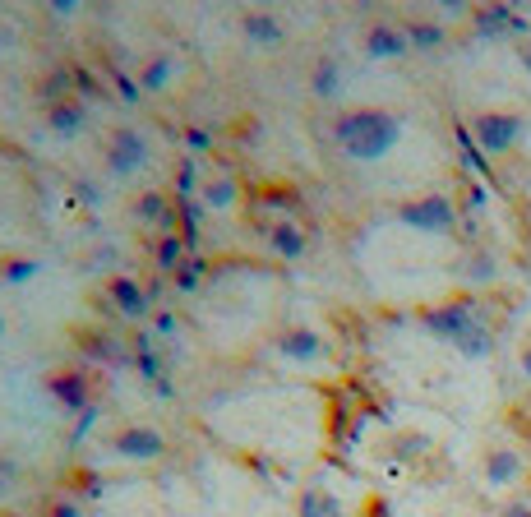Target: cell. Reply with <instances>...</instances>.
I'll use <instances>...</instances> for the list:
<instances>
[{
	"mask_svg": "<svg viewBox=\"0 0 531 517\" xmlns=\"http://www.w3.org/2000/svg\"><path fill=\"white\" fill-rule=\"evenodd\" d=\"M333 139L347 157L356 162H379L384 153H393V144L402 139V121L393 111H379V107H361V111H347L338 116L333 125Z\"/></svg>",
	"mask_w": 531,
	"mask_h": 517,
	"instance_id": "1",
	"label": "cell"
},
{
	"mask_svg": "<svg viewBox=\"0 0 531 517\" xmlns=\"http://www.w3.org/2000/svg\"><path fill=\"white\" fill-rule=\"evenodd\" d=\"M425 328H430L435 337H444L448 347H458L467 361H485V356L495 351V337H490V328L481 324L476 305H467V301H453V305H439V310H425Z\"/></svg>",
	"mask_w": 531,
	"mask_h": 517,
	"instance_id": "2",
	"label": "cell"
},
{
	"mask_svg": "<svg viewBox=\"0 0 531 517\" xmlns=\"http://www.w3.org/2000/svg\"><path fill=\"white\" fill-rule=\"evenodd\" d=\"M471 134H476V144L485 148V153H513V148L522 144V134H527V121H522L518 111H481L476 121H471Z\"/></svg>",
	"mask_w": 531,
	"mask_h": 517,
	"instance_id": "3",
	"label": "cell"
},
{
	"mask_svg": "<svg viewBox=\"0 0 531 517\" xmlns=\"http://www.w3.org/2000/svg\"><path fill=\"white\" fill-rule=\"evenodd\" d=\"M398 222L416 231H430V236H448L458 227V208H453L448 194H421V199H407L398 208Z\"/></svg>",
	"mask_w": 531,
	"mask_h": 517,
	"instance_id": "4",
	"label": "cell"
},
{
	"mask_svg": "<svg viewBox=\"0 0 531 517\" xmlns=\"http://www.w3.org/2000/svg\"><path fill=\"white\" fill-rule=\"evenodd\" d=\"M481 471H485V485H490V490H513V485L527 476V462H522L518 448H490Z\"/></svg>",
	"mask_w": 531,
	"mask_h": 517,
	"instance_id": "5",
	"label": "cell"
},
{
	"mask_svg": "<svg viewBox=\"0 0 531 517\" xmlns=\"http://www.w3.org/2000/svg\"><path fill=\"white\" fill-rule=\"evenodd\" d=\"M407 28H393V24H375L365 33V56H375V61H398L407 56Z\"/></svg>",
	"mask_w": 531,
	"mask_h": 517,
	"instance_id": "6",
	"label": "cell"
},
{
	"mask_svg": "<svg viewBox=\"0 0 531 517\" xmlns=\"http://www.w3.org/2000/svg\"><path fill=\"white\" fill-rule=\"evenodd\" d=\"M245 37L250 42H259V47H278V42H287V28H282V19H273V14H264V10H254V14H245Z\"/></svg>",
	"mask_w": 531,
	"mask_h": 517,
	"instance_id": "7",
	"label": "cell"
},
{
	"mask_svg": "<svg viewBox=\"0 0 531 517\" xmlns=\"http://www.w3.org/2000/svg\"><path fill=\"white\" fill-rule=\"evenodd\" d=\"M144 167V139L134 130H121L111 139V171H134Z\"/></svg>",
	"mask_w": 531,
	"mask_h": 517,
	"instance_id": "8",
	"label": "cell"
},
{
	"mask_svg": "<svg viewBox=\"0 0 531 517\" xmlns=\"http://www.w3.org/2000/svg\"><path fill=\"white\" fill-rule=\"evenodd\" d=\"M282 351L296 356V361H314V356H324V337L310 333V328H296V333L282 337Z\"/></svg>",
	"mask_w": 531,
	"mask_h": 517,
	"instance_id": "9",
	"label": "cell"
},
{
	"mask_svg": "<svg viewBox=\"0 0 531 517\" xmlns=\"http://www.w3.org/2000/svg\"><path fill=\"white\" fill-rule=\"evenodd\" d=\"M162 448H167V439H162L157 430H130L121 439V453L125 457H157Z\"/></svg>",
	"mask_w": 531,
	"mask_h": 517,
	"instance_id": "10",
	"label": "cell"
},
{
	"mask_svg": "<svg viewBox=\"0 0 531 517\" xmlns=\"http://www.w3.org/2000/svg\"><path fill=\"white\" fill-rule=\"evenodd\" d=\"M273 250L287 254V259H301L305 254V231L296 227V222H278V227H273Z\"/></svg>",
	"mask_w": 531,
	"mask_h": 517,
	"instance_id": "11",
	"label": "cell"
},
{
	"mask_svg": "<svg viewBox=\"0 0 531 517\" xmlns=\"http://www.w3.org/2000/svg\"><path fill=\"white\" fill-rule=\"evenodd\" d=\"M407 42H411V47H421V51H430V47H439V42H444V28L416 19V24H407Z\"/></svg>",
	"mask_w": 531,
	"mask_h": 517,
	"instance_id": "12",
	"label": "cell"
},
{
	"mask_svg": "<svg viewBox=\"0 0 531 517\" xmlns=\"http://www.w3.org/2000/svg\"><path fill=\"white\" fill-rule=\"evenodd\" d=\"M305 517H347V513H342L338 499L328 490H310L305 494Z\"/></svg>",
	"mask_w": 531,
	"mask_h": 517,
	"instance_id": "13",
	"label": "cell"
},
{
	"mask_svg": "<svg viewBox=\"0 0 531 517\" xmlns=\"http://www.w3.org/2000/svg\"><path fill=\"white\" fill-rule=\"evenodd\" d=\"M176 74V56H157L144 70V88H167V79Z\"/></svg>",
	"mask_w": 531,
	"mask_h": 517,
	"instance_id": "14",
	"label": "cell"
},
{
	"mask_svg": "<svg viewBox=\"0 0 531 517\" xmlns=\"http://www.w3.org/2000/svg\"><path fill=\"white\" fill-rule=\"evenodd\" d=\"M111 291L121 296V305H125V310H130V314H139V310H144V291L134 287V282H116V287H111Z\"/></svg>",
	"mask_w": 531,
	"mask_h": 517,
	"instance_id": "15",
	"label": "cell"
},
{
	"mask_svg": "<svg viewBox=\"0 0 531 517\" xmlns=\"http://www.w3.org/2000/svg\"><path fill=\"white\" fill-rule=\"evenodd\" d=\"M79 116H84V111L74 107V102L70 107H56V130H79Z\"/></svg>",
	"mask_w": 531,
	"mask_h": 517,
	"instance_id": "16",
	"label": "cell"
},
{
	"mask_svg": "<svg viewBox=\"0 0 531 517\" xmlns=\"http://www.w3.org/2000/svg\"><path fill=\"white\" fill-rule=\"evenodd\" d=\"M314 88H319V93H333V88H338V70H333V65H324V70H319V79H314Z\"/></svg>",
	"mask_w": 531,
	"mask_h": 517,
	"instance_id": "17",
	"label": "cell"
},
{
	"mask_svg": "<svg viewBox=\"0 0 531 517\" xmlns=\"http://www.w3.org/2000/svg\"><path fill=\"white\" fill-rule=\"evenodd\" d=\"M508 517H531V504H508Z\"/></svg>",
	"mask_w": 531,
	"mask_h": 517,
	"instance_id": "18",
	"label": "cell"
},
{
	"mask_svg": "<svg viewBox=\"0 0 531 517\" xmlns=\"http://www.w3.org/2000/svg\"><path fill=\"white\" fill-rule=\"evenodd\" d=\"M522 370H527V374H531V347H527V351H522Z\"/></svg>",
	"mask_w": 531,
	"mask_h": 517,
	"instance_id": "19",
	"label": "cell"
},
{
	"mask_svg": "<svg viewBox=\"0 0 531 517\" xmlns=\"http://www.w3.org/2000/svg\"><path fill=\"white\" fill-rule=\"evenodd\" d=\"M0 333H5V324H0Z\"/></svg>",
	"mask_w": 531,
	"mask_h": 517,
	"instance_id": "20",
	"label": "cell"
}]
</instances>
